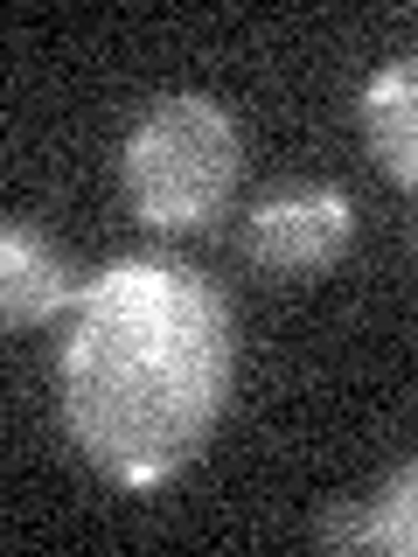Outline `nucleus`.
<instances>
[{"mask_svg": "<svg viewBox=\"0 0 418 557\" xmlns=\"http://www.w3.org/2000/svg\"><path fill=\"white\" fill-rule=\"evenodd\" d=\"M77 300L70 258L28 223H0V327H42Z\"/></svg>", "mask_w": 418, "mask_h": 557, "instance_id": "nucleus-5", "label": "nucleus"}, {"mask_svg": "<svg viewBox=\"0 0 418 557\" xmlns=\"http://www.w3.org/2000/svg\"><path fill=\"white\" fill-rule=\"evenodd\" d=\"M328 550H377V557H411L418 550V467H391L377 474L362 495L328 502L321 522H314Z\"/></svg>", "mask_w": 418, "mask_h": 557, "instance_id": "nucleus-4", "label": "nucleus"}, {"mask_svg": "<svg viewBox=\"0 0 418 557\" xmlns=\"http://www.w3.org/2000/svg\"><path fill=\"white\" fill-rule=\"evenodd\" d=\"M70 307L57 356L70 446L112 487H161L196 467L231 405V300L196 265L119 258Z\"/></svg>", "mask_w": 418, "mask_h": 557, "instance_id": "nucleus-1", "label": "nucleus"}, {"mask_svg": "<svg viewBox=\"0 0 418 557\" xmlns=\"http://www.w3.org/2000/svg\"><path fill=\"white\" fill-rule=\"evenodd\" d=\"M356 244V202L335 182H286L244 216V251L279 278L328 272Z\"/></svg>", "mask_w": 418, "mask_h": 557, "instance_id": "nucleus-3", "label": "nucleus"}, {"mask_svg": "<svg viewBox=\"0 0 418 557\" xmlns=\"http://www.w3.org/2000/svg\"><path fill=\"white\" fill-rule=\"evenodd\" d=\"M362 139H370V161L397 188L418 182V63L411 57L383 63L362 84Z\"/></svg>", "mask_w": 418, "mask_h": 557, "instance_id": "nucleus-6", "label": "nucleus"}, {"mask_svg": "<svg viewBox=\"0 0 418 557\" xmlns=\"http://www.w3.org/2000/svg\"><path fill=\"white\" fill-rule=\"evenodd\" d=\"M244 174V133L209 91H168L133 119L119 153V188L153 231H202Z\"/></svg>", "mask_w": 418, "mask_h": 557, "instance_id": "nucleus-2", "label": "nucleus"}]
</instances>
